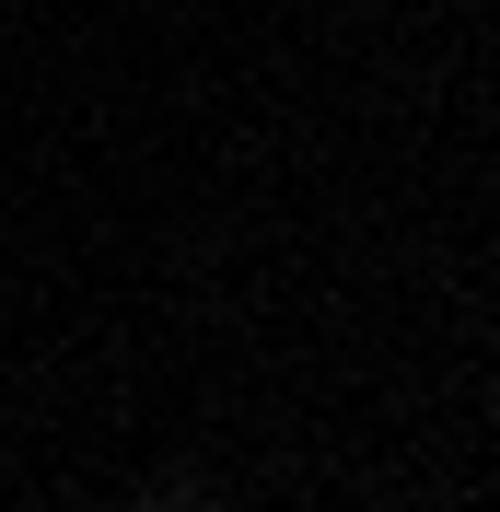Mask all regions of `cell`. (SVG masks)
Listing matches in <instances>:
<instances>
[]
</instances>
